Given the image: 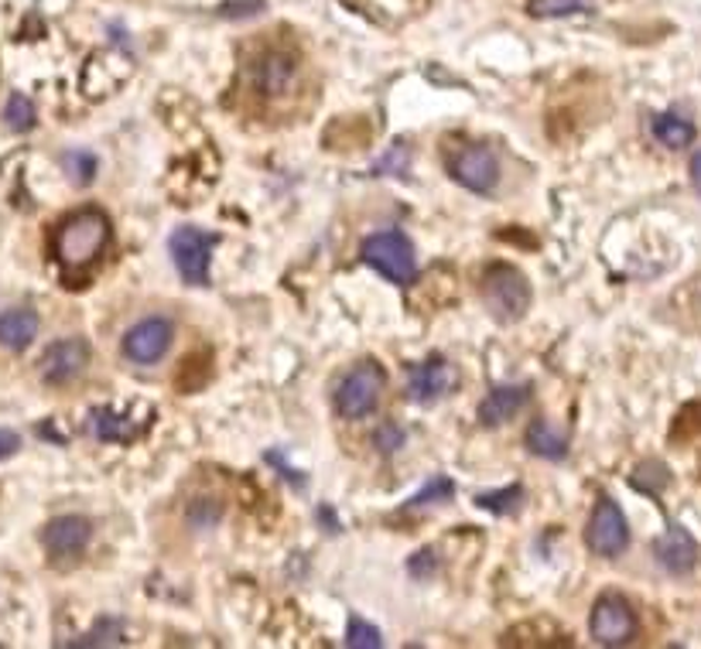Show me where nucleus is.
Returning <instances> with one entry per match:
<instances>
[{"instance_id": "nucleus-5", "label": "nucleus", "mask_w": 701, "mask_h": 649, "mask_svg": "<svg viewBox=\"0 0 701 649\" xmlns=\"http://www.w3.org/2000/svg\"><path fill=\"white\" fill-rule=\"evenodd\" d=\"M589 629H592V639L599 646H630L637 639V612H633V605L609 591L602 595L596 605H592V619H589Z\"/></svg>"}, {"instance_id": "nucleus-15", "label": "nucleus", "mask_w": 701, "mask_h": 649, "mask_svg": "<svg viewBox=\"0 0 701 649\" xmlns=\"http://www.w3.org/2000/svg\"><path fill=\"white\" fill-rule=\"evenodd\" d=\"M530 400V383H517V387H496L483 403H480V424L486 427H499L514 414L524 411V403Z\"/></svg>"}, {"instance_id": "nucleus-20", "label": "nucleus", "mask_w": 701, "mask_h": 649, "mask_svg": "<svg viewBox=\"0 0 701 649\" xmlns=\"http://www.w3.org/2000/svg\"><path fill=\"white\" fill-rule=\"evenodd\" d=\"M527 11L534 18H568L592 11V0H530Z\"/></svg>"}, {"instance_id": "nucleus-12", "label": "nucleus", "mask_w": 701, "mask_h": 649, "mask_svg": "<svg viewBox=\"0 0 701 649\" xmlns=\"http://www.w3.org/2000/svg\"><path fill=\"white\" fill-rule=\"evenodd\" d=\"M90 362V346L83 339H59L42 356V380L52 387H62L75 380Z\"/></svg>"}, {"instance_id": "nucleus-24", "label": "nucleus", "mask_w": 701, "mask_h": 649, "mask_svg": "<svg viewBox=\"0 0 701 649\" xmlns=\"http://www.w3.org/2000/svg\"><path fill=\"white\" fill-rule=\"evenodd\" d=\"M452 493H455V485H452V478H445V475H435L432 482L424 485V490L411 499V503H404L408 509H421V506H432V503H445V499H452Z\"/></svg>"}, {"instance_id": "nucleus-29", "label": "nucleus", "mask_w": 701, "mask_h": 649, "mask_svg": "<svg viewBox=\"0 0 701 649\" xmlns=\"http://www.w3.org/2000/svg\"><path fill=\"white\" fill-rule=\"evenodd\" d=\"M408 571H411V578H417V581H427L435 571H439V560H435V550H417L411 560H408Z\"/></svg>"}, {"instance_id": "nucleus-6", "label": "nucleus", "mask_w": 701, "mask_h": 649, "mask_svg": "<svg viewBox=\"0 0 701 649\" xmlns=\"http://www.w3.org/2000/svg\"><path fill=\"white\" fill-rule=\"evenodd\" d=\"M213 247H216V236L213 233H203L196 226H182V229L172 233L168 250H172V260H175L178 274L185 277V284L206 288V284H209V257H213Z\"/></svg>"}, {"instance_id": "nucleus-17", "label": "nucleus", "mask_w": 701, "mask_h": 649, "mask_svg": "<svg viewBox=\"0 0 701 649\" xmlns=\"http://www.w3.org/2000/svg\"><path fill=\"white\" fill-rule=\"evenodd\" d=\"M34 336H38V315L31 308H14L0 315V346L4 349L21 352L34 342Z\"/></svg>"}, {"instance_id": "nucleus-8", "label": "nucleus", "mask_w": 701, "mask_h": 649, "mask_svg": "<svg viewBox=\"0 0 701 649\" xmlns=\"http://www.w3.org/2000/svg\"><path fill=\"white\" fill-rule=\"evenodd\" d=\"M586 540L599 557H619L622 550H627L630 526H627V516H622V509L612 499H599V506L589 519Z\"/></svg>"}, {"instance_id": "nucleus-28", "label": "nucleus", "mask_w": 701, "mask_h": 649, "mask_svg": "<svg viewBox=\"0 0 701 649\" xmlns=\"http://www.w3.org/2000/svg\"><path fill=\"white\" fill-rule=\"evenodd\" d=\"M257 11H264V0H223L216 8L219 18L233 21V18H254Z\"/></svg>"}, {"instance_id": "nucleus-31", "label": "nucleus", "mask_w": 701, "mask_h": 649, "mask_svg": "<svg viewBox=\"0 0 701 649\" xmlns=\"http://www.w3.org/2000/svg\"><path fill=\"white\" fill-rule=\"evenodd\" d=\"M691 182H694V188H698V195H701V151L691 157Z\"/></svg>"}, {"instance_id": "nucleus-13", "label": "nucleus", "mask_w": 701, "mask_h": 649, "mask_svg": "<svg viewBox=\"0 0 701 649\" xmlns=\"http://www.w3.org/2000/svg\"><path fill=\"white\" fill-rule=\"evenodd\" d=\"M455 387V373L442 356H432L408 373V393L414 403H435Z\"/></svg>"}, {"instance_id": "nucleus-4", "label": "nucleus", "mask_w": 701, "mask_h": 649, "mask_svg": "<svg viewBox=\"0 0 701 649\" xmlns=\"http://www.w3.org/2000/svg\"><path fill=\"white\" fill-rule=\"evenodd\" d=\"M383 383H386V377H383V370L377 367V362H360V367H353V370H349L339 380V387H336V408H339V414L349 418V421L367 418L377 408Z\"/></svg>"}, {"instance_id": "nucleus-14", "label": "nucleus", "mask_w": 701, "mask_h": 649, "mask_svg": "<svg viewBox=\"0 0 701 649\" xmlns=\"http://www.w3.org/2000/svg\"><path fill=\"white\" fill-rule=\"evenodd\" d=\"M653 554H657V560H660L664 571L688 575L694 567V560H698V544H694V537L684 530V526H668V534L657 537Z\"/></svg>"}, {"instance_id": "nucleus-11", "label": "nucleus", "mask_w": 701, "mask_h": 649, "mask_svg": "<svg viewBox=\"0 0 701 649\" xmlns=\"http://www.w3.org/2000/svg\"><path fill=\"white\" fill-rule=\"evenodd\" d=\"M90 537H93L90 519H83V516H55L45 526L42 544H45V550H49L52 560L65 564V560H75V557L86 550Z\"/></svg>"}, {"instance_id": "nucleus-22", "label": "nucleus", "mask_w": 701, "mask_h": 649, "mask_svg": "<svg viewBox=\"0 0 701 649\" xmlns=\"http://www.w3.org/2000/svg\"><path fill=\"white\" fill-rule=\"evenodd\" d=\"M34 103L24 96V93H14L11 100H8V106H4V124L14 131V134H24V131H31L34 127Z\"/></svg>"}, {"instance_id": "nucleus-21", "label": "nucleus", "mask_w": 701, "mask_h": 649, "mask_svg": "<svg viewBox=\"0 0 701 649\" xmlns=\"http://www.w3.org/2000/svg\"><path fill=\"white\" fill-rule=\"evenodd\" d=\"M520 499H524V490H520V485H506V490H499V493H483V496H476V506H483V509H489V513H496V516H511V513L520 509Z\"/></svg>"}, {"instance_id": "nucleus-30", "label": "nucleus", "mask_w": 701, "mask_h": 649, "mask_svg": "<svg viewBox=\"0 0 701 649\" xmlns=\"http://www.w3.org/2000/svg\"><path fill=\"white\" fill-rule=\"evenodd\" d=\"M18 449H21V437H18V431L0 427V462H4V459H11V455H18Z\"/></svg>"}, {"instance_id": "nucleus-27", "label": "nucleus", "mask_w": 701, "mask_h": 649, "mask_svg": "<svg viewBox=\"0 0 701 649\" xmlns=\"http://www.w3.org/2000/svg\"><path fill=\"white\" fill-rule=\"evenodd\" d=\"M373 444L380 449V455H394L398 449H404V427L394 421H383L373 434Z\"/></svg>"}, {"instance_id": "nucleus-16", "label": "nucleus", "mask_w": 701, "mask_h": 649, "mask_svg": "<svg viewBox=\"0 0 701 649\" xmlns=\"http://www.w3.org/2000/svg\"><path fill=\"white\" fill-rule=\"evenodd\" d=\"M147 421H134L131 414H113L110 408H96L90 414V431L93 437L100 441H121V444H131L141 431H144Z\"/></svg>"}, {"instance_id": "nucleus-26", "label": "nucleus", "mask_w": 701, "mask_h": 649, "mask_svg": "<svg viewBox=\"0 0 701 649\" xmlns=\"http://www.w3.org/2000/svg\"><path fill=\"white\" fill-rule=\"evenodd\" d=\"M62 165H65V172H69L72 178H80L83 185H90L93 175H96V157H93L90 151H69V154L62 157Z\"/></svg>"}, {"instance_id": "nucleus-2", "label": "nucleus", "mask_w": 701, "mask_h": 649, "mask_svg": "<svg viewBox=\"0 0 701 649\" xmlns=\"http://www.w3.org/2000/svg\"><path fill=\"white\" fill-rule=\"evenodd\" d=\"M483 301L489 315L503 324L520 321L530 308V284L511 264H493L483 274Z\"/></svg>"}, {"instance_id": "nucleus-9", "label": "nucleus", "mask_w": 701, "mask_h": 649, "mask_svg": "<svg viewBox=\"0 0 701 649\" xmlns=\"http://www.w3.org/2000/svg\"><path fill=\"white\" fill-rule=\"evenodd\" d=\"M295 72H298V62L291 52L285 49H267L254 65H250V83L260 96L275 100V96H285L295 83Z\"/></svg>"}, {"instance_id": "nucleus-25", "label": "nucleus", "mask_w": 701, "mask_h": 649, "mask_svg": "<svg viewBox=\"0 0 701 649\" xmlns=\"http://www.w3.org/2000/svg\"><path fill=\"white\" fill-rule=\"evenodd\" d=\"M124 642V622L121 619H100L93 632L75 639V646H116Z\"/></svg>"}, {"instance_id": "nucleus-18", "label": "nucleus", "mask_w": 701, "mask_h": 649, "mask_svg": "<svg viewBox=\"0 0 701 649\" xmlns=\"http://www.w3.org/2000/svg\"><path fill=\"white\" fill-rule=\"evenodd\" d=\"M527 449L540 459H548V462H561L568 455V437L551 424V421H534L527 427Z\"/></svg>"}, {"instance_id": "nucleus-10", "label": "nucleus", "mask_w": 701, "mask_h": 649, "mask_svg": "<svg viewBox=\"0 0 701 649\" xmlns=\"http://www.w3.org/2000/svg\"><path fill=\"white\" fill-rule=\"evenodd\" d=\"M172 336L175 332H172L168 318H144L124 336V356L131 362H141V367H147V362H158L168 352Z\"/></svg>"}, {"instance_id": "nucleus-23", "label": "nucleus", "mask_w": 701, "mask_h": 649, "mask_svg": "<svg viewBox=\"0 0 701 649\" xmlns=\"http://www.w3.org/2000/svg\"><path fill=\"white\" fill-rule=\"evenodd\" d=\"M346 646L349 649H380L383 636H380L377 626H370L367 619L353 616V619H349V626H346Z\"/></svg>"}, {"instance_id": "nucleus-19", "label": "nucleus", "mask_w": 701, "mask_h": 649, "mask_svg": "<svg viewBox=\"0 0 701 649\" xmlns=\"http://www.w3.org/2000/svg\"><path fill=\"white\" fill-rule=\"evenodd\" d=\"M650 127H653V137L664 144V147H671V151H681V147H688L694 141V124H688V120L678 116V113L653 116Z\"/></svg>"}, {"instance_id": "nucleus-1", "label": "nucleus", "mask_w": 701, "mask_h": 649, "mask_svg": "<svg viewBox=\"0 0 701 649\" xmlns=\"http://www.w3.org/2000/svg\"><path fill=\"white\" fill-rule=\"evenodd\" d=\"M110 243V219L100 209H83L69 219L59 223L55 229V260L62 264V270L69 274H83L90 267H96V260L103 257Z\"/></svg>"}, {"instance_id": "nucleus-3", "label": "nucleus", "mask_w": 701, "mask_h": 649, "mask_svg": "<svg viewBox=\"0 0 701 649\" xmlns=\"http://www.w3.org/2000/svg\"><path fill=\"white\" fill-rule=\"evenodd\" d=\"M363 260L394 284H411L417 277V260H414L411 239L404 233H394V229L370 236L363 243Z\"/></svg>"}, {"instance_id": "nucleus-7", "label": "nucleus", "mask_w": 701, "mask_h": 649, "mask_svg": "<svg viewBox=\"0 0 701 649\" xmlns=\"http://www.w3.org/2000/svg\"><path fill=\"white\" fill-rule=\"evenodd\" d=\"M449 172L462 188L489 195L499 182V161L486 144H465L449 154Z\"/></svg>"}]
</instances>
